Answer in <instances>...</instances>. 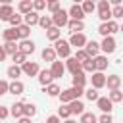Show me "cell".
<instances>
[{"label": "cell", "instance_id": "cell-46", "mask_svg": "<svg viewBox=\"0 0 123 123\" xmlns=\"http://www.w3.org/2000/svg\"><path fill=\"white\" fill-rule=\"evenodd\" d=\"M98 33H100L102 37H111V35H110V27H108V21H106V23H100V27H98Z\"/></svg>", "mask_w": 123, "mask_h": 123}, {"label": "cell", "instance_id": "cell-32", "mask_svg": "<svg viewBox=\"0 0 123 123\" xmlns=\"http://www.w3.org/2000/svg\"><path fill=\"white\" fill-rule=\"evenodd\" d=\"M35 113H37V106H35V104H25V102H23V117H29V119H31Z\"/></svg>", "mask_w": 123, "mask_h": 123}, {"label": "cell", "instance_id": "cell-20", "mask_svg": "<svg viewBox=\"0 0 123 123\" xmlns=\"http://www.w3.org/2000/svg\"><path fill=\"white\" fill-rule=\"evenodd\" d=\"M12 15H13L12 4H2V6H0V19H2V21H8Z\"/></svg>", "mask_w": 123, "mask_h": 123}, {"label": "cell", "instance_id": "cell-52", "mask_svg": "<svg viewBox=\"0 0 123 123\" xmlns=\"http://www.w3.org/2000/svg\"><path fill=\"white\" fill-rule=\"evenodd\" d=\"M8 115H10V110L4 108V106H0V119H6Z\"/></svg>", "mask_w": 123, "mask_h": 123}, {"label": "cell", "instance_id": "cell-56", "mask_svg": "<svg viewBox=\"0 0 123 123\" xmlns=\"http://www.w3.org/2000/svg\"><path fill=\"white\" fill-rule=\"evenodd\" d=\"M65 123H77L75 119H65Z\"/></svg>", "mask_w": 123, "mask_h": 123}, {"label": "cell", "instance_id": "cell-35", "mask_svg": "<svg viewBox=\"0 0 123 123\" xmlns=\"http://www.w3.org/2000/svg\"><path fill=\"white\" fill-rule=\"evenodd\" d=\"M108 100H110L111 104H117V102H121V100H123V92H121V90H110Z\"/></svg>", "mask_w": 123, "mask_h": 123}, {"label": "cell", "instance_id": "cell-38", "mask_svg": "<svg viewBox=\"0 0 123 123\" xmlns=\"http://www.w3.org/2000/svg\"><path fill=\"white\" fill-rule=\"evenodd\" d=\"M79 123H96V115L90 113V111H85V113H81V121Z\"/></svg>", "mask_w": 123, "mask_h": 123}, {"label": "cell", "instance_id": "cell-19", "mask_svg": "<svg viewBox=\"0 0 123 123\" xmlns=\"http://www.w3.org/2000/svg\"><path fill=\"white\" fill-rule=\"evenodd\" d=\"M67 29L71 31V35H75V33H83V29H85V23H83V21L69 19V21H67Z\"/></svg>", "mask_w": 123, "mask_h": 123}, {"label": "cell", "instance_id": "cell-39", "mask_svg": "<svg viewBox=\"0 0 123 123\" xmlns=\"http://www.w3.org/2000/svg\"><path fill=\"white\" fill-rule=\"evenodd\" d=\"M98 17L102 19V23L110 21V19H111V8H108V10H98Z\"/></svg>", "mask_w": 123, "mask_h": 123}, {"label": "cell", "instance_id": "cell-34", "mask_svg": "<svg viewBox=\"0 0 123 123\" xmlns=\"http://www.w3.org/2000/svg\"><path fill=\"white\" fill-rule=\"evenodd\" d=\"M81 71H83V73H94V71H96V67H94V60L90 58V60H86L85 63H81Z\"/></svg>", "mask_w": 123, "mask_h": 123}, {"label": "cell", "instance_id": "cell-51", "mask_svg": "<svg viewBox=\"0 0 123 123\" xmlns=\"http://www.w3.org/2000/svg\"><path fill=\"white\" fill-rule=\"evenodd\" d=\"M96 8H98V10H108V8H110V2H108V0H100Z\"/></svg>", "mask_w": 123, "mask_h": 123}, {"label": "cell", "instance_id": "cell-9", "mask_svg": "<svg viewBox=\"0 0 123 123\" xmlns=\"http://www.w3.org/2000/svg\"><path fill=\"white\" fill-rule=\"evenodd\" d=\"M96 106H98V110L102 113H111V110H113V104L108 100V96H100L96 100Z\"/></svg>", "mask_w": 123, "mask_h": 123}, {"label": "cell", "instance_id": "cell-33", "mask_svg": "<svg viewBox=\"0 0 123 123\" xmlns=\"http://www.w3.org/2000/svg\"><path fill=\"white\" fill-rule=\"evenodd\" d=\"M81 10H83L85 15H86V13H92V12L96 10V4H94L92 0H85V2L81 4Z\"/></svg>", "mask_w": 123, "mask_h": 123}, {"label": "cell", "instance_id": "cell-30", "mask_svg": "<svg viewBox=\"0 0 123 123\" xmlns=\"http://www.w3.org/2000/svg\"><path fill=\"white\" fill-rule=\"evenodd\" d=\"M37 25H40V27H42L44 31H48L50 27H54V25H52V17H50V15H40V17H38V23H37Z\"/></svg>", "mask_w": 123, "mask_h": 123}, {"label": "cell", "instance_id": "cell-10", "mask_svg": "<svg viewBox=\"0 0 123 123\" xmlns=\"http://www.w3.org/2000/svg\"><path fill=\"white\" fill-rule=\"evenodd\" d=\"M17 50H19L21 54L29 56V54H33V52H35V42H33L31 38H27V40H21V42L17 44Z\"/></svg>", "mask_w": 123, "mask_h": 123}, {"label": "cell", "instance_id": "cell-49", "mask_svg": "<svg viewBox=\"0 0 123 123\" xmlns=\"http://www.w3.org/2000/svg\"><path fill=\"white\" fill-rule=\"evenodd\" d=\"M111 17H123V6H115L111 10Z\"/></svg>", "mask_w": 123, "mask_h": 123}, {"label": "cell", "instance_id": "cell-15", "mask_svg": "<svg viewBox=\"0 0 123 123\" xmlns=\"http://www.w3.org/2000/svg\"><path fill=\"white\" fill-rule=\"evenodd\" d=\"M67 108H69L71 115H81V113H85V104H83L81 100H73V102H69Z\"/></svg>", "mask_w": 123, "mask_h": 123}, {"label": "cell", "instance_id": "cell-7", "mask_svg": "<svg viewBox=\"0 0 123 123\" xmlns=\"http://www.w3.org/2000/svg\"><path fill=\"white\" fill-rule=\"evenodd\" d=\"M50 75H52V79H60V77H63V73H65V65H63V62H52V65H50Z\"/></svg>", "mask_w": 123, "mask_h": 123}, {"label": "cell", "instance_id": "cell-45", "mask_svg": "<svg viewBox=\"0 0 123 123\" xmlns=\"http://www.w3.org/2000/svg\"><path fill=\"white\" fill-rule=\"evenodd\" d=\"M46 8V2L44 0H33V12H40V10H44Z\"/></svg>", "mask_w": 123, "mask_h": 123}, {"label": "cell", "instance_id": "cell-5", "mask_svg": "<svg viewBox=\"0 0 123 123\" xmlns=\"http://www.w3.org/2000/svg\"><path fill=\"white\" fill-rule=\"evenodd\" d=\"M115 48H117L115 38H113V37H104V40H102V44H100V50H102L104 54H113Z\"/></svg>", "mask_w": 123, "mask_h": 123}, {"label": "cell", "instance_id": "cell-42", "mask_svg": "<svg viewBox=\"0 0 123 123\" xmlns=\"http://www.w3.org/2000/svg\"><path fill=\"white\" fill-rule=\"evenodd\" d=\"M73 58H75V60H77V62H79V63H85V62H86V60H90V58H88V54H86V52H85V50H83V48H81V50H77V52H75V56H73Z\"/></svg>", "mask_w": 123, "mask_h": 123}, {"label": "cell", "instance_id": "cell-6", "mask_svg": "<svg viewBox=\"0 0 123 123\" xmlns=\"http://www.w3.org/2000/svg\"><path fill=\"white\" fill-rule=\"evenodd\" d=\"M69 46H75L77 50H81V48H85V44H86V37L83 35V33H75V35H71L69 37Z\"/></svg>", "mask_w": 123, "mask_h": 123}, {"label": "cell", "instance_id": "cell-50", "mask_svg": "<svg viewBox=\"0 0 123 123\" xmlns=\"http://www.w3.org/2000/svg\"><path fill=\"white\" fill-rule=\"evenodd\" d=\"M6 92H8V81L0 79V96H2V94H6Z\"/></svg>", "mask_w": 123, "mask_h": 123}, {"label": "cell", "instance_id": "cell-43", "mask_svg": "<svg viewBox=\"0 0 123 123\" xmlns=\"http://www.w3.org/2000/svg\"><path fill=\"white\" fill-rule=\"evenodd\" d=\"M12 58H13V62H15L13 65H23V63L27 62V56H25V54H21L19 50H17V52H15V54H13Z\"/></svg>", "mask_w": 123, "mask_h": 123}, {"label": "cell", "instance_id": "cell-40", "mask_svg": "<svg viewBox=\"0 0 123 123\" xmlns=\"http://www.w3.org/2000/svg\"><path fill=\"white\" fill-rule=\"evenodd\" d=\"M8 21H10V25L15 29V27H19V25L23 23V15H19V13H13V15H12Z\"/></svg>", "mask_w": 123, "mask_h": 123}, {"label": "cell", "instance_id": "cell-26", "mask_svg": "<svg viewBox=\"0 0 123 123\" xmlns=\"http://www.w3.org/2000/svg\"><path fill=\"white\" fill-rule=\"evenodd\" d=\"M17 10H19V13H29V12H33V2L31 0H21L19 4H17Z\"/></svg>", "mask_w": 123, "mask_h": 123}, {"label": "cell", "instance_id": "cell-48", "mask_svg": "<svg viewBox=\"0 0 123 123\" xmlns=\"http://www.w3.org/2000/svg\"><path fill=\"white\" fill-rule=\"evenodd\" d=\"M108 27H110V35H113V33H117V31H119L117 21H113V19H110V21H108Z\"/></svg>", "mask_w": 123, "mask_h": 123}, {"label": "cell", "instance_id": "cell-41", "mask_svg": "<svg viewBox=\"0 0 123 123\" xmlns=\"http://www.w3.org/2000/svg\"><path fill=\"white\" fill-rule=\"evenodd\" d=\"M2 48H4L6 56H8V54H12V56H13V54L17 52V42H6V44H4Z\"/></svg>", "mask_w": 123, "mask_h": 123}, {"label": "cell", "instance_id": "cell-22", "mask_svg": "<svg viewBox=\"0 0 123 123\" xmlns=\"http://www.w3.org/2000/svg\"><path fill=\"white\" fill-rule=\"evenodd\" d=\"M40 56H42V60H44V62H50V63H52V62H56V58H58L52 46H46V48L42 50V54H40Z\"/></svg>", "mask_w": 123, "mask_h": 123}, {"label": "cell", "instance_id": "cell-29", "mask_svg": "<svg viewBox=\"0 0 123 123\" xmlns=\"http://www.w3.org/2000/svg\"><path fill=\"white\" fill-rule=\"evenodd\" d=\"M10 113H12L15 119L23 117V102H15V104L12 106V110H10Z\"/></svg>", "mask_w": 123, "mask_h": 123}, {"label": "cell", "instance_id": "cell-28", "mask_svg": "<svg viewBox=\"0 0 123 123\" xmlns=\"http://www.w3.org/2000/svg\"><path fill=\"white\" fill-rule=\"evenodd\" d=\"M6 73H8V77H10L12 81H17V77H21V75H23V73H21V67H19V65H10Z\"/></svg>", "mask_w": 123, "mask_h": 123}, {"label": "cell", "instance_id": "cell-13", "mask_svg": "<svg viewBox=\"0 0 123 123\" xmlns=\"http://www.w3.org/2000/svg\"><path fill=\"white\" fill-rule=\"evenodd\" d=\"M63 65H65V69H67L71 75H77V73H81V63H79V62H77L73 56H71V58H67V62H65Z\"/></svg>", "mask_w": 123, "mask_h": 123}, {"label": "cell", "instance_id": "cell-18", "mask_svg": "<svg viewBox=\"0 0 123 123\" xmlns=\"http://www.w3.org/2000/svg\"><path fill=\"white\" fill-rule=\"evenodd\" d=\"M37 77H38V83H40V85H42V86H48V85H50V83H52V81H54V79H52V75H50V71H48V69H40V71H38V75H37Z\"/></svg>", "mask_w": 123, "mask_h": 123}, {"label": "cell", "instance_id": "cell-17", "mask_svg": "<svg viewBox=\"0 0 123 123\" xmlns=\"http://www.w3.org/2000/svg\"><path fill=\"white\" fill-rule=\"evenodd\" d=\"M38 13L37 12H29V13H25L23 15V25H27V27H33V25H37L38 23Z\"/></svg>", "mask_w": 123, "mask_h": 123}, {"label": "cell", "instance_id": "cell-23", "mask_svg": "<svg viewBox=\"0 0 123 123\" xmlns=\"http://www.w3.org/2000/svg\"><path fill=\"white\" fill-rule=\"evenodd\" d=\"M15 31H17V38H21V40H27L29 38V35H31V27H27V25H19V27H15Z\"/></svg>", "mask_w": 123, "mask_h": 123}, {"label": "cell", "instance_id": "cell-16", "mask_svg": "<svg viewBox=\"0 0 123 123\" xmlns=\"http://www.w3.org/2000/svg\"><path fill=\"white\" fill-rule=\"evenodd\" d=\"M23 90H25V85H23L19 79L8 83V92H10V94H23Z\"/></svg>", "mask_w": 123, "mask_h": 123}, {"label": "cell", "instance_id": "cell-55", "mask_svg": "<svg viewBox=\"0 0 123 123\" xmlns=\"http://www.w3.org/2000/svg\"><path fill=\"white\" fill-rule=\"evenodd\" d=\"M4 58H6V52H4V48L0 46V62H4Z\"/></svg>", "mask_w": 123, "mask_h": 123}, {"label": "cell", "instance_id": "cell-21", "mask_svg": "<svg viewBox=\"0 0 123 123\" xmlns=\"http://www.w3.org/2000/svg\"><path fill=\"white\" fill-rule=\"evenodd\" d=\"M92 60H94V67H96V71L104 73V69L108 67V58H106V56H96V58H92Z\"/></svg>", "mask_w": 123, "mask_h": 123}, {"label": "cell", "instance_id": "cell-3", "mask_svg": "<svg viewBox=\"0 0 123 123\" xmlns=\"http://www.w3.org/2000/svg\"><path fill=\"white\" fill-rule=\"evenodd\" d=\"M50 17H52V25H54L56 29L65 27V25H67V21H69V15H67V12H65V10H58V12H56V13H52Z\"/></svg>", "mask_w": 123, "mask_h": 123}, {"label": "cell", "instance_id": "cell-37", "mask_svg": "<svg viewBox=\"0 0 123 123\" xmlns=\"http://www.w3.org/2000/svg\"><path fill=\"white\" fill-rule=\"evenodd\" d=\"M83 94H85V96H86V98H88L90 102H96V100L100 98V94H98V90H96V88H92V86H90V88H86V90H85Z\"/></svg>", "mask_w": 123, "mask_h": 123}, {"label": "cell", "instance_id": "cell-47", "mask_svg": "<svg viewBox=\"0 0 123 123\" xmlns=\"http://www.w3.org/2000/svg\"><path fill=\"white\" fill-rule=\"evenodd\" d=\"M96 123H113L111 113H102L100 117H96Z\"/></svg>", "mask_w": 123, "mask_h": 123}, {"label": "cell", "instance_id": "cell-36", "mask_svg": "<svg viewBox=\"0 0 123 123\" xmlns=\"http://www.w3.org/2000/svg\"><path fill=\"white\" fill-rule=\"evenodd\" d=\"M60 119H69L71 117V111H69V108L65 106V104H62L60 108H58V113H56Z\"/></svg>", "mask_w": 123, "mask_h": 123}, {"label": "cell", "instance_id": "cell-8", "mask_svg": "<svg viewBox=\"0 0 123 123\" xmlns=\"http://www.w3.org/2000/svg\"><path fill=\"white\" fill-rule=\"evenodd\" d=\"M104 85H106V75H104V73H100V71H94V73H92V77H90V86L98 90V88H102Z\"/></svg>", "mask_w": 123, "mask_h": 123}, {"label": "cell", "instance_id": "cell-11", "mask_svg": "<svg viewBox=\"0 0 123 123\" xmlns=\"http://www.w3.org/2000/svg\"><path fill=\"white\" fill-rule=\"evenodd\" d=\"M83 50L88 54V58H96L98 52H100V44H98L96 40H86V44H85Z\"/></svg>", "mask_w": 123, "mask_h": 123}, {"label": "cell", "instance_id": "cell-54", "mask_svg": "<svg viewBox=\"0 0 123 123\" xmlns=\"http://www.w3.org/2000/svg\"><path fill=\"white\" fill-rule=\"evenodd\" d=\"M17 123H31V119H29V117H19Z\"/></svg>", "mask_w": 123, "mask_h": 123}, {"label": "cell", "instance_id": "cell-1", "mask_svg": "<svg viewBox=\"0 0 123 123\" xmlns=\"http://www.w3.org/2000/svg\"><path fill=\"white\" fill-rule=\"evenodd\" d=\"M83 92H85V88H77V86H69V88H65V90H62L60 94H58V98H60V102L62 104H69V102H73V100H79L81 96H83Z\"/></svg>", "mask_w": 123, "mask_h": 123}, {"label": "cell", "instance_id": "cell-4", "mask_svg": "<svg viewBox=\"0 0 123 123\" xmlns=\"http://www.w3.org/2000/svg\"><path fill=\"white\" fill-rule=\"evenodd\" d=\"M19 67H21V73H25L27 77H37L38 71H40V67H38L37 62H25V63L19 65Z\"/></svg>", "mask_w": 123, "mask_h": 123}, {"label": "cell", "instance_id": "cell-27", "mask_svg": "<svg viewBox=\"0 0 123 123\" xmlns=\"http://www.w3.org/2000/svg\"><path fill=\"white\" fill-rule=\"evenodd\" d=\"M46 38H48V40H52V42H56V40H60V38H62V31H60V29H56V27H50V29L46 31Z\"/></svg>", "mask_w": 123, "mask_h": 123}, {"label": "cell", "instance_id": "cell-53", "mask_svg": "<svg viewBox=\"0 0 123 123\" xmlns=\"http://www.w3.org/2000/svg\"><path fill=\"white\" fill-rule=\"evenodd\" d=\"M60 121H62V119H60L58 115H50V117L46 119V123H60Z\"/></svg>", "mask_w": 123, "mask_h": 123}, {"label": "cell", "instance_id": "cell-2", "mask_svg": "<svg viewBox=\"0 0 123 123\" xmlns=\"http://www.w3.org/2000/svg\"><path fill=\"white\" fill-rule=\"evenodd\" d=\"M54 52H56V56H60V58H63V60L71 58V46H69V42L63 40V38H60V40L54 42Z\"/></svg>", "mask_w": 123, "mask_h": 123}, {"label": "cell", "instance_id": "cell-31", "mask_svg": "<svg viewBox=\"0 0 123 123\" xmlns=\"http://www.w3.org/2000/svg\"><path fill=\"white\" fill-rule=\"evenodd\" d=\"M42 92H46L48 96H58L62 90H60V86H58L56 83H50L48 86H44V88H42Z\"/></svg>", "mask_w": 123, "mask_h": 123}, {"label": "cell", "instance_id": "cell-25", "mask_svg": "<svg viewBox=\"0 0 123 123\" xmlns=\"http://www.w3.org/2000/svg\"><path fill=\"white\" fill-rule=\"evenodd\" d=\"M73 86H77V88H85V85H86V77H85V73L81 71V73H77V75H73Z\"/></svg>", "mask_w": 123, "mask_h": 123}, {"label": "cell", "instance_id": "cell-12", "mask_svg": "<svg viewBox=\"0 0 123 123\" xmlns=\"http://www.w3.org/2000/svg\"><path fill=\"white\" fill-rule=\"evenodd\" d=\"M67 15H69L71 19H75V21H83V19H85V13H83V10H81V4H73V6L69 8Z\"/></svg>", "mask_w": 123, "mask_h": 123}, {"label": "cell", "instance_id": "cell-44", "mask_svg": "<svg viewBox=\"0 0 123 123\" xmlns=\"http://www.w3.org/2000/svg\"><path fill=\"white\" fill-rule=\"evenodd\" d=\"M46 10H48V12H52V13H56L58 10H62V4H60L58 0H52V2H46Z\"/></svg>", "mask_w": 123, "mask_h": 123}, {"label": "cell", "instance_id": "cell-24", "mask_svg": "<svg viewBox=\"0 0 123 123\" xmlns=\"http://www.w3.org/2000/svg\"><path fill=\"white\" fill-rule=\"evenodd\" d=\"M2 37H4L6 42H15V40H17V31H15L13 27H8V29L2 33Z\"/></svg>", "mask_w": 123, "mask_h": 123}, {"label": "cell", "instance_id": "cell-14", "mask_svg": "<svg viewBox=\"0 0 123 123\" xmlns=\"http://www.w3.org/2000/svg\"><path fill=\"white\" fill-rule=\"evenodd\" d=\"M104 86H108V90H119V86H121V77L119 75H110V77H106V85Z\"/></svg>", "mask_w": 123, "mask_h": 123}]
</instances>
